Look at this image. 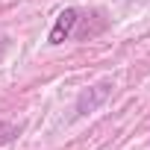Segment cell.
I'll use <instances>...</instances> for the list:
<instances>
[{"label":"cell","instance_id":"cell-1","mask_svg":"<svg viewBox=\"0 0 150 150\" xmlns=\"http://www.w3.org/2000/svg\"><path fill=\"white\" fill-rule=\"evenodd\" d=\"M77 21H80V9H74V6L62 9V12H59V18H56V24L50 27L47 44H50V47H59V44H65V41L74 35V27H77Z\"/></svg>","mask_w":150,"mask_h":150},{"label":"cell","instance_id":"cell-2","mask_svg":"<svg viewBox=\"0 0 150 150\" xmlns=\"http://www.w3.org/2000/svg\"><path fill=\"white\" fill-rule=\"evenodd\" d=\"M106 94H109V83H100V86H94V88L83 91V94H80V100H77V112H80V115L94 112V109L106 100Z\"/></svg>","mask_w":150,"mask_h":150},{"label":"cell","instance_id":"cell-3","mask_svg":"<svg viewBox=\"0 0 150 150\" xmlns=\"http://www.w3.org/2000/svg\"><path fill=\"white\" fill-rule=\"evenodd\" d=\"M18 132H21V127H15V124H0V141H12V138H18Z\"/></svg>","mask_w":150,"mask_h":150}]
</instances>
